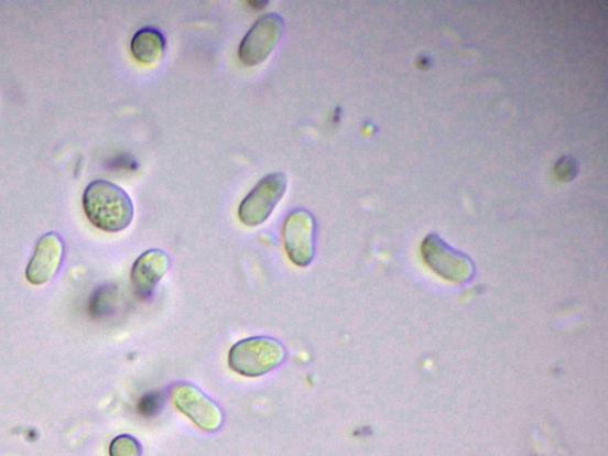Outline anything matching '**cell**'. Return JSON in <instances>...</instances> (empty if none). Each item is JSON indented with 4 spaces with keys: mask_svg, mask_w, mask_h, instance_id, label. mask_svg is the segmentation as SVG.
Here are the masks:
<instances>
[{
    "mask_svg": "<svg viewBox=\"0 0 608 456\" xmlns=\"http://www.w3.org/2000/svg\"><path fill=\"white\" fill-rule=\"evenodd\" d=\"M85 215L99 230L116 234L124 231L133 219V204L129 194L110 181L96 180L84 192Z\"/></svg>",
    "mask_w": 608,
    "mask_h": 456,
    "instance_id": "1",
    "label": "cell"
},
{
    "mask_svg": "<svg viewBox=\"0 0 608 456\" xmlns=\"http://www.w3.org/2000/svg\"><path fill=\"white\" fill-rule=\"evenodd\" d=\"M285 358L283 345L273 338L254 337L237 343L228 354V365L240 376L257 378L275 370Z\"/></svg>",
    "mask_w": 608,
    "mask_h": 456,
    "instance_id": "2",
    "label": "cell"
},
{
    "mask_svg": "<svg viewBox=\"0 0 608 456\" xmlns=\"http://www.w3.org/2000/svg\"><path fill=\"white\" fill-rule=\"evenodd\" d=\"M286 185L287 180L283 173L270 174L258 182L239 206L240 221L247 226L263 224L282 200Z\"/></svg>",
    "mask_w": 608,
    "mask_h": 456,
    "instance_id": "3",
    "label": "cell"
},
{
    "mask_svg": "<svg viewBox=\"0 0 608 456\" xmlns=\"http://www.w3.org/2000/svg\"><path fill=\"white\" fill-rule=\"evenodd\" d=\"M283 246L295 265L308 267L315 254V220L310 211L296 209L283 224Z\"/></svg>",
    "mask_w": 608,
    "mask_h": 456,
    "instance_id": "4",
    "label": "cell"
},
{
    "mask_svg": "<svg viewBox=\"0 0 608 456\" xmlns=\"http://www.w3.org/2000/svg\"><path fill=\"white\" fill-rule=\"evenodd\" d=\"M283 29V19L278 13H267L258 20L240 43L239 57L242 63L249 66L262 64L275 50Z\"/></svg>",
    "mask_w": 608,
    "mask_h": 456,
    "instance_id": "5",
    "label": "cell"
},
{
    "mask_svg": "<svg viewBox=\"0 0 608 456\" xmlns=\"http://www.w3.org/2000/svg\"><path fill=\"white\" fill-rule=\"evenodd\" d=\"M172 399L180 412L200 430H219L222 423L221 410L202 390L191 384H177L172 390Z\"/></svg>",
    "mask_w": 608,
    "mask_h": 456,
    "instance_id": "6",
    "label": "cell"
},
{
    "mask_svg": "<svg viewBox=\"0 0 608 456\" xmlns=\"http://www.w3.org/2000/svg\"><path fill=\"white\" fill-rule=\"evenodd\" d=\"M422 252L425 262L435 270L438 275L455 282H462L473 275V264L464 254L454 251L437 237L424 240Z\"/></svg>",
    "mask_w": 608,
    "mask_h": 456,
    "instance_id": "7",
    "label": "cell"
},
{
    "mask_svg": "<svg viewBox=\"0 0 608 456\" xmlns=\"http://www.w3.org/2000/svg\"><path fill=\"white\" fill-rule=\"evenodd\" d=\"M63 254L64 246L59 237L55 234L44 235L26 268V280L34 285L50 282L63 261Z\"/></svg>",
    "mask_w": 608,
    "mask_h": 456,
    "instance_id": "8",
    "label": "cell"
},
{
    "mask_svg": "<svg viewBox=\"0 0 608 456\" xmlns=\"http://www.w3.org/2000/svg\"><path fill=\"white\" fill-rule=\"evenodd\" d=\"M170 258L161 250L152 249L139 257L131 270L134 292L148 298L169 270Z\"/></svg>",
    "mask_w": 608,
    "mask_h": 456,
    "instance_id": "9",
    "label": "cell"
},
{
    "mask_svg": "<svg viewBox=\"0 0 608 456\" xmlns=\"http://www.w3.org/2000/svg\"><path fill=\"white\" fill-rule=\"evenodd\" d=\"M164 48V36L155 28L141 29L131 41L132 55L144 65L155 64L163 55Z\"/></svg>",
    "mask_w": 608,
    "mask_h": 456,
    "instance_id": "10",
    "label": "cell"
},
{
    "mask_svg": "<svg viewBox=\"0 0 608 456\" xmlns=\"http://www.w3.org/2000/svg\"><path fill=\"white\" fill-rule=\"evenodd\" d=\"M110 456H140L141 445L131 435L117 436L110 445Z\"/></svg>",
    "mask_w": 608,
    "mask_h": 456,
    "instance_id": "11",
    "label": "cell"
},
{
    "mask_svg": "<svg viewBox=\"0 0 608 456\" xmlns=\"http://www.w3.org/2000/svg\"><path fill=\"white\" fill-rule=\"evenodd\" d=\"M164 404V398L162 392H150L144 394V397L139 402V412L144 417H154L156 416Z\"/></svg>",
    "mask_w": 608,
    "mask_h": 456,
    "instance_id": "12",
    "label": "cell"
},
{
    "mask_svg": "<svg viewBox=\"0 0 608 456\" xmlns=\"http://www.w3.org/2000/svg\"><path fill=\"white\" fill-rule=\"evenodd\" d=\"M576 173V166L572 159H564L556 165V174L560 178L569 180Z\"/></svg>",
    "mask_w": 608,
    "mask_h": 456,
    "instance_id": "13",
    "label": "cell"
}]
</instances>
